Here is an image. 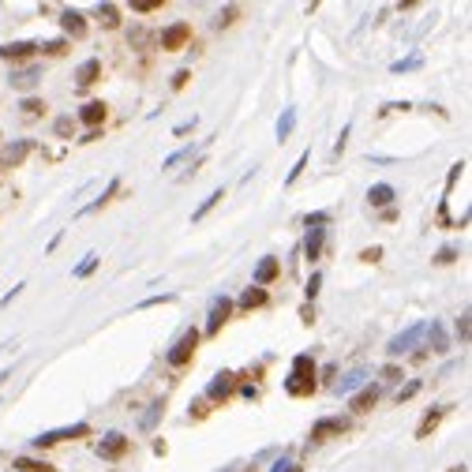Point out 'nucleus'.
<instances>
[{"label":"nucleus","instance_id":"obj_1","mask_svg":"<svg viewBox=\"0 0 472 472\" xmlns=\"http://www.w3.org/2000/svg\"><path fill=\"white\" fill-rule=\"evenodd\" d=\"M315 360H311V353H300L293 360V371L289 379H285V390H289L293 397H308L311 390H315Z\"/></svg>","mask_w":472,"mask_h":472},{"label":"nucleus","instance_id":"obj_2","mask_svg":"<svg viewBox=\"0 0 472 472\" xmlns=\"http://www.w3.org/2000/svg\"><path fill=\"white\" fill-rule=\"evenodd\" d=\"M90 435V423H71V427H57V431H42L34 443V450H45V446H57V443H68V438H86Z\"/></svg>","mask_w":472,"mask_h":472},{"label":"nucleus","instance_id":"obj_3","mask_svg":"<svg viewBox=\"0 0 472 472\" xmlns=\"http://www.w3.org/2000/svg\"><path fill=\"white\" fill-rule=\"evenodd\" d=\"M195 349H199V330H184L177 338V345L165 353V360H169V367H184L191 356H195Z\"/></svg>","mask_w":472,"mask_h":472},{"label":"nucleus","instance_id":"obj_4","mask_svg":"<svg viewBox=\"0 0 472 472\" xmlns=\"http://www.w3.org/2000/svg\"><path fill=\"white\" fill-rule=\"evenodd\" d=\"M423 334H427V323H412L409 330H401V334H397V338H390L386 353H390V356H401V353H409V349H412L416 341L423 338Z\"/></svg>","mask_w":472,"mask_h":472},{"label":"nucleus","instance_id":"obj_5","mask_svg":"<svg viewBox=\"0 0 472 472\" xmlns=\"http://www.w3.org/2000/svg\"><path fill=\"white\" fill-rule=\"evenodd\" d=\"M127 450H132V438L120 435V431H109V435L98 443V458H105V461H120Z\"/></svg>","mask_w":472,"mask_h":472},{"label":"nucleus","instance_id":"obj_6","mask_svg":"<svg viewBox=\"0 0 472 472\" xmlns=\"http://www.w3.org/2000/svg\"><path fill=\"white\" fill-rule=\"evenodd\" d=\"M188 42H191V23H184V19L162 30V49H165V53H177V49H184Z\"/></svg>","mask_w":472,"mask_h":472},{"label":"nucleus","instance_id":"obj_7","mask_svg":"<svg viewBox=\"0 0 472 472\" xmlns=\"http://www.w3.org/2000/svg\"><path fill=\"white\" fill-rule=\"evenodd\" d=\"M233 315V300H229V296H218V300H214V308H210V319H206V334H218L221 326H225V319Z\"/></svg>","mask_w":472,"mask_h":472},{"label":"nucleus","instance_id":"obj_8","mask_svg":"<svg viewBox=\"0 0 472 472\" xmlns=\"http://www.w3.org/2000/svg\"><path fill=\"white\" fill-rule=\"evenodd\" d=\"M345 427H349V423L341 420V416H323V420L311 427V443H323V438H330V435H341Z\"/></svg>","mask_w":472,"mask_h":472},{"label":"nucleus","instance_id":"obj_9","mask_svg":"<svg viewBox=\"0 0 472 472\" xmlns=\"http://www.w3.org/2000/svg\"><path fill=\"white\" fill-rule=\"evenodd\" d=\"M233 379H236L233 371H218L210 379V386H206V397H210V401H225V397L233 394Z\"/></svg>","mask_w":472,"mask_h":472},{"label":"nucleus","instance_id":"obj_10","mask_svg":"<svg viewBox=\"0 0 472 472\" xmlns=\"http://www.w3.org/2000/svg\"><path fill=\"white\" fill-rule=\"evenodd\" d=\"M38 49H42V45H34V42H8V45H0V57H4L8 64H15V60L34 57Z\"/></svg>","mask_w":472,"mask_h":472},{"label":"nucleus","instance_id":"obj_11","mask_svg":"<svg viewBox=\"0 0 472 472\" xmlns=\"http://www.w3.org/2000/svg\"><path fill=\"white\" fill-rule=\"evenodd\" d=\"M379 394H382V390L375 386V382H367V386L360 390V394H353L349 409H353V412H371V409H375V401H379Z\"/></svg>","mask_w":472,"mask_h":472},{"label":"nucleus","instance_id":"obj_12","mask_svg":"<svg viewBox=\"0 0 472 472\" xmlns=\"http://www.w3.org/2000/svg\"><path fill=\"white\" fill-rule=\"evenodd\" d=\"M38 79H42V71H38V68H12L8 83H12L15 90H30V86H38Z\"/></svg>","mask_w":472,"mask_h":472},{"label":"nucleus","instance_id":"obj_13","mask_svg":"<svg viewBox=\"0 0 472 472\" xmlns=\"http://www.w3.org/2000/svg\"><path fill=\"white\" fill-rule=\"evenodd\" d=\"M27 154H30V142H27V139H19V142H12V147L0 150V165H4V169H12V165H19Z\"/></svg>","mask_w":472,"mask_h":472},{"label":"nucleus","instance_id":"obj_14","mask_svg":"<svg viewBox=\"0 0 472 472\" xmlns=\"http://www.w3.org/2000/svg\"><path fill=\"white\" fill-rule=\"evenodd\" d=\"M98 75H101V60L98 57H90V60H83L75 68V83L79 86H90V83H98Z\"/></svg>","mask_w":472,"mask_h":472},{"label":"nucleus","instance_id":"obj_15","mask_svg":"<svg viewBox=\"0 0 472 472\" xmlns=\"http://www.w3.org/2000/svg\"><path fill=\"white\" fill-rule=\"evenodd\" d=\"M323 240H326V229H319V225L308 229V240H303V255H308V262H315L319 255H323Z\"/></svg>","mask_w":472,"mask_h":472},{"label":"nucleus","instance_id":"obj_16","mask_svg":"<svg viewBox=\"0 0 472 472\" xmlns=\"http://www.w3.org/2000/svg\"><path fill=\"white\" fill-rule=\"evenodd\" d=\"M60 27H64V34L83 38V34H86V19H83V12H64V15H60Z\"/></svg>","mask_w":472,"mask_h":472},{"label":"nucleus","instance_id":"obj_17","mask_svg":"<svg viewBox=\"0 0 472 472\" xmlns=\"http://www.w3.org/2000/svg\"><path fill=\"white\" fill-rule=\"evenodd\" d=\"M274 277H277V259H274V255H266V259L255 266V285L262 289V285H270Z\"/></svg>","mask_w":472,"mask_h":472},{"label":"nucleus","instance_id":"obj_18","mask_svg":"<svg viewBox=\"0 0 472 472\" xmlns=\"http://www.w3.org/2000/svg\"><path fill=\"white\" fill-rule=\"evenodd\" d=\"M116 191H120V180H109V188H105V191H101V199H94V203H86V206H79V214H75V218H86V214H94V210H98V206H105V203H109V199H113V195H116Z\"/></svg>","mask_w":472,"mask_h":472},{"label":"nucleus","instance_id":"obj_19","mask_svg":"<svg viewBox=\"0 0 472 472\" xmlns=\"http://www.w3.org/2000/svg\"><path fill=\"white\" fill-rule=\"evenodd\" d=\"M221 199H225V191H221V188H218V191H210V195H206V199H203V203H199V206H195V210H191V221H203V218H206V214H210V210H214V206H218V203H221Z\"/></svg>","mask_w":472,"mask_h":472},{"label":"nucleus","instance_id":"obj_20","mask_svg":"<svg viewBox=\"0 0 472 472\" xmlns=\"http://www.w3.org/2000/svg\"><path fill=\"white\" fill-rule=\"evenodd\" d=\"M364 382H367V371H364V367H356V371H349L345 379L338 382V394H353V390H360Z\"/></svg>","mask_w":472,"mask_h":472},{"label":"nucleus","instance_id":"obj_21","mask_svg":"<svg viewBox=\"0 0 472 472\" xmlns=\"http://www.w3.org/2000/svg\"><path fill=\"white\" fill-rule=\"evenodd\" d=\"M367 203L371 206H390L394 203V188H390V184H375V188L367 191Z\"/></svg>","mask_w":472,"mask_h":472},{"label":"nucleus","instance_id":"obj_22","mask_svg":"<svg viewBox=\"0 0 472 472\" xmlns=\"http://www.w3.org/2000/svg\"><path fill=\"white\" fill-rule=\"evenodd\" d=\"M162 409H165L162 397H158V401H150V405H147V412H142V420H139V427H142V431H154V427H158V420H162Z\"/></svg>","mask_w":472,"mask_h":472},{"label":"nucleus","instance_id":"obj_23","mask_svg":"<svg viewBox=\"0 0 472 472\" xmlns=\"http://www.w3.org/2000/svg\"><path fill=\"white\" fill-rule=\"evenodd\" d=\"M79 116H83V124L98 127L101 120H105V105H101V101H86V105H83V113H79Z\"/></svg>","mask_w":472,"mask_h":472},{"label":"nucleus","instance_id":"obj_24","mask_svg":"<svg viewBox=\"0 0 472 472\" xmlns=\"http://www.w3.org/2000/svg\"><path fill=\"white\" fill-rule=\"evenodd\" d=\"M12 465L19 469V472H57V469L49 465V461H34V458H15Z\"/></svg>","mask_w":472,"mask_h":472},{"label":"nucleus","instance_id":"obj_25","mask_svg":"<svg viewBox=\"0 0 472 472\" xmlns=\"http://www.w3.org/2000/svg\"><path fill=\"white\" fill-rule=\"evenodd\" d=\"M443 412H446V409H435V412H427V416H423V423H420V427H416V438H427L431 431L438 427V420H443Z\"/></svg>","mask_w":472,"mask_h":472},{"label":"nucleus","instance_id":"obj_26","mask_svg":"<svg viewBox=\"0 0 472 472\" xmlns=\"http://www.w3.org/2000/svg\"><path fill=\"white\" fill-rule=\"evenodd\" d=\"M427 330H431V353H446V349H450V341H446V330H443L438 323H431Z\"/></svg>","mask_w":472,"mask_h":472},{"label":"nucleus","instance_id":"obj_27","mask_svg":"<svg viewBox=\"0 0 472 472\" xmlns=\"http://www.w3.org/2000/svg\"><path fill=\"white\" fill-rule=\"evenodd\" d=\"M293 127H296V109H285V113H282V120H277V139H289V135H293Z\"/></svg>","mask_w":472,"mask_h":472},{"label":"nucleus","instance_id":"obj_28","mask_svg":"<svg viewBox=\"0 0 472 472\" xmlns=\"http://www.w3.org/2000/svg\"><path fill=\"white\" fill-rule=\"evenodd\" d=\"M262 303H266V293H262L259 285H255V289H247L244 296H240V308H247V311H251V308H262Z\"/></svg>","mask_w":472,"mask_h":472},{"label":"nucleus","instance_id":"obj_29","mask_svg":"<svg viewBox=\"0 0 472 472\" xmlns=\"http://www.w3.org/2000/svg\"><path fill=\"white\" fill-rule=\"evenodd\" d=\"M98 262H101V259H98L94 251H90V255H83V262H79V266L71 270V277H90L94 270H98Z\"/></svg>","mask_w":472,"mask_h":472},{"label":"nucleus","instance_id":"obj_30","mask_svg":"<svg viewBox=\"0 0 472 472\" xmlns=\"http://www.w3.org/2000/svg\"><path fill=\"white\" fill-rule=\"evenodd\" d=\"M98 19H101V27H116V4H98Z\"/></svg>","mask_w":472,"mask_h":472},{"label":"nucleus","instance_id":"obj_31","mask_svg":"<svg viewBox=\"0 0 472 472\" xmlns=\"http://www.w3.org/2000/svg\"><path fill=\"white\" fill-rule=\"evenodd\" d=\"M412 68H420V53H412V57H405V60H394V64H390V71H394V75H401V71H412Z\"/></svg>","mask_w":472,"mask_h":472},{"label":"nucleus","instance_id":"obj_32","mask_svg":"<svg viewBox=\"0 0 472 472\" xmlns=\"http://www.w3.org/2000/svg\"><path fill=\"white\" fill-rule=\"evenodd\" d=\"M188 158H191V147H180V150H173V154H169V158H165V162H162V169H173V165L188 162Z\"/></svg>","mask_w":472,"mask_h":472},{"label":"nucleus","instance_id":"obj_33","mask_svg":"<svg viewBox=\"0 0 472 472\" xmlns=\"http://www.w3.org/2000/svg\"><path fill=\"white\" fill-rule=\"evenodd\" d=\"M23 113H27V116H38V113H45V101H38V98H23Z\"/></svg>","mask_w":472,"mask_h":472},{"label":"nucleus","instance_id":"obj_34","mask_svg":"<svg viewBox=\"0 0 472 472\" xmlns=\"http://www.w3.org/2000/svg\"><path fill=\"white\" fill-rule=\"evenodd\" d=\"M303 169H308V150H303V154L296 158V165H293V169H289V177H285V184H296V177H300Z\"/></svg>","mask_w":472,"mask_h":472},{"label":"nucleus","instance_id":"obj_35","mask_svg":"<svg viewBox=\"0 0 472 472\" xmlns=\"http://www.w3.org/2000/svg\"><path fill=\"white\" fill-rule=\"evenodd\" d=\"M458 259V247L454 244H446V247H438V255H435V262H454Z\"/></svg>","mask_w":472,"mask_h":472},{"label":"nucleus","instance_id":"obj_36","mask_svg":"<svg viewBox=\"0 0 472 472\" xmlns=\"http://www.w3.org/2000/svg\"><path fill=\"white\" fill-rule=\"evenodd\" d=\"M177 300V293H162V296H150V300H142L139 308H154V303H173Z\"/></svg>","mask_w":472,"mask_h":472},{"label":"nucleus","instance_id":"obj_37","mask_svg":"<svg viewBox=\"0 0 472 472\" xmlns=\"http://www.w3.org/2000/svg\"><path fill=\"white\" fill-rule=\"evenodd\" d=\"M233 19H236V8H233V4H229V8H225V12H221V15H218V19H214V27H218V30H221V27H229V23H233Z\"/></svg>","mask_w":472,"mask_h":472},{"label":"nucleus","instance_id":"obj_38","mask_svg":"<svg viewBox=\"0 0 472 472\" xmlns=\"http://www.w3.org/2000/svg\"><path fill=\"white\" fill-rule=\"evenodd\" d=\"M469 311H461V319H458V338H461V345H465V341H469Z\"/></svg>","mask_w":472,"mask_h":472},{"label":"nucleus","instance_id":"obj_39","mask_svg":"<svg viewBox=\"0 0 472 472\" xmlns=\"http://www.w3.org/2000/svg\"><path fill=\"white\" fill-rule=\"evenodd\" d=\"M319 285H323V274H311L308 277V289H303V293H308V300H315V296H319Z\"/></svg>","mask_w":472,"mask_h":472},{"label":"nucleus","instance_id":"obj_40","mask_svg":"<svg viewBox=\"0 0 472 472\" xmlns=\"http://www.w3.org/2000/svg\"><path fill=\"white\" fill-rule=\"evenodd\" d=\"M326 221H330V214H323V210H319V214H308V218H303V225H308V229H311V225H319V229H323Z\"/></svg>","mask_w":472,"mask_h":472},{"label":"nucleus","instance_id":"obj_41","mask_svg":"<svg viewBox=\"0 0 472 472\" xmlns=\"http://www.w3.org/2000/svg\"><path fill=\"white\" fill-rule=\"evenodd\" d=\"M270 472H303V465H296V461H277Z\"/></svg>","mask_w":472,"mask_h":472},{"label":"nucleus","instance_id":"obj_42","mask_svg":"<svg viewBox=\"0 0 472 472\" xmlns=\"http://www.w3.org/2000/svg\"><path fill=\"white\" fill-rule=\"evenodd\" d=\"M345 142H349V124L341 127V135H338V142H334V154H345Z\"/></svg>","mask_w":472,"mask_h":472},{"label":"nucleus","instance_id":"obj_43","mask_svg":"<svg viewBox=\"0 0 472 472\" xmlns=\"http://www.w3.org/2000/svg\"><path fill=\"white\" fill-rule=\"evenodd\" d=\"M382 379H386V382H397V379H401V367L386 364V367H382Z\"/></svg>","mask_w":472,"mask_h":472},{"label":"nucleus","instance_id":"obj_44","mask_svg":"<svg viewBox=\"0 0 472 472\" xmlns=\"http://www.w3.org/2000/svg\"><path fill=\"white\" fill-rule=\"evenodd\" d=\"M379 255H382V247H367V251H360V259H364V262H375Z\"/></svg>","mask_w":472,"mask_h":472},{"label":"nucleus","instance_id":"obj_45","mask_svg":"<svg viewBox=\"0 0 472 472\" xmlns=\"http://www.w3.org/2000/svg\"><path fill=\"white\" fill-rule=\"evenodd\" d=\"M416 390H420V382H409V386H405V390H397V401H405V397H412Z\"/></svg>","mask_w":472,"mask_h":472},{"label":"nucleus","instance_id":"obj_46","mask_svg":"<svg viewBox=\"0 0 472 472\" xmlns=\"http://www.w3.org/2000/svg\"><path fill=\"white\" fill-rule=\"evenodd\" d=\"M188 79H191V71H188V68H184V71H177V75H173V86H177V90H180V86H184V83H188Z\"/></svg>","mask_w":472,"mask_h":472},{"label":"nucleus","instance_id":"obj_47","mask_svg":"<svg viewBox=\"0 0 472 472\" xmlns=\"http://www.w3.org/2000/svg\"><path fill=\"white\" fill-rule=\"evenodd\" d=\"M158 8H162L158 0H142V4H135V12H158Z\"/></svg>","mask_w":472,"mask_h":472},{"label":"nucleus","instance_id":"obj_48","mask_svg":"<svg viewBox=\"0 0 472 472\" xmlns=\"http://www.w3.org/2000/svg\"><path fill=\"white\" fill-rule=\"evenodd\" d=\"M57 135H71V120H68V116L57 120Z\"/></svg>","mask_w":472,"mask_h":472},{"label":"nucleus","instance_id":"obj_49","mask_svg":"<svg viewBox=\"0 0 472 472\" xmlns=\"http://www.w3.org/2000/svg\"><path fill=\"white\" fill-rule=\"evenodd\" d=\"M42 49H45V53H53V57H57V53H64V49H68V45H64V42H49V45H42Z\"/></svg>","mask_w":472,"mask_h":472},{"label":"nucleus","instance_id":"obj_50","mask_svg":"<svg viewBox=\"0 0 472 472\" xmlns=\"http://www.w3.org/2000/svg\"><path fill=\"white\" fill-rule=\"evenodd\" d=\"M191 127H195V116H191V120H184V124H177V132H173V135H188Z\"/></svg>","mask_w":472,"mask_h":472},{"label":"nucleus","instance_id":"obj_51","mask_svg":"<svg viewBox=\"0 0 472 472\" xmlns=\"http://www.w3.org/2000/svg\"><path fill=\"white\" fill-rule=\"evenodd\" d=\"M4 379H12V367H8V371H0V386H4Z\"/></svg>","mask_w":472,"mask_h":472},{"label":"nucleus","instance_id":"obj_52","mask_svg":"<svg viewBox=\"0 0 472 472\" xmlns=\"http://www.w3.org/2000/svg\"><path fill=\"white\" fill-rule=\"evenodd\" d=\"M450 472H469V465H454Z\"/></svg>","mask_w":472,"mask_h":472}]
</instances>
